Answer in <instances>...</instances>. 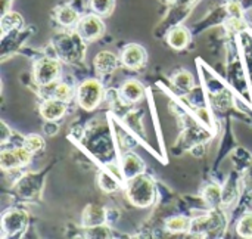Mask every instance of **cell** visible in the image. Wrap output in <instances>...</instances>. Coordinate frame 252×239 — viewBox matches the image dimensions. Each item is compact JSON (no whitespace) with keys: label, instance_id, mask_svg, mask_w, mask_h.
Instances as JSON below:
<instances>
[{"label":"cell","instance_id":"6da1fadb","mask_svg":"<svg viewBox=\"0 0 252 239\" xmlns=\"http://www.w3.org/2000/svg\"><path fill=\"white\" fill-rule=\"evenodd\" d=\"M127 197L128 201L140 208L149 207L155 201V186L151 177L148 176H137L134 179L128 180L127 188Z\"/></svg>","mask_w":252,"mask_h":239},{"label":"cell","instance_id":"7a4b0ae2","mask_svg":"<svg viewBox=\"0 0 252 239\" xmlns=\"http://www.w3.org/2000/svg\"><path fill=\"white\" fill-rule=\"evenodd\" d=\"M84 40L77 34H58L53 38V44L58 50V53L61 55L62 59L71 62V61H77L81 58V55L84 53Z\"/></svg>","mask_w":252,"mask_h":239},{"label":"cell","instance_id":"3957f363","mask_svg":"<svg viewBox=\"0 0 252 239\" xmlns=\"http://www.w3.org/2000/svg\"><path fill=\"white\" fill-rule=\"evenodd\" d=\"M77 98H78V103L83 109L93 111L100 103V101L103 98V87L94 78L86 80L83 84H80V87L77 90Z\"/></svg>","mask_w":252,"mask_h":239},{"label":"cell","instance_id":"277c9868","mask_svg":"<svg viewBox=\"0 0 252 239\" xmlns=\"http://www.w3.org/2000/svg\"><path fill=\"white\" fill-rule=\"evenodd\" d=\"M61 74V64L53 58H41L34 64V80L37 84L46 87L53 84Z\"/></svg>","mask_w":252,"mask_h":239},{"label":"cell","instance_id":"5b68a950","mask_svg":"<svg viewBox=\"0 0 252 239\" xmlns=\"http://www.w3.org/2000/svg\"><path fill=\"white\" fill-rule=\"evenodd\" d=\"M75 28H77V34L84 41L96 40V38H99L105 33L103 21L96 13H90V15H86V16L80 18V21L75 25Z\"/></svg>","mask_w":252,"mask_h":239},{"label":"cell","instance_id":"8992f818","mask_svg":"<svg viewBox=\"0 0 252 239\" xmlns=\"http://www.w3.org/2000/svg\"><path fill=\"white\" fill-rule=\"evenodd\" d=\"M28 217L27 213L19 210H10L3 216V232H9L7 235L22 234L27 228Z\"/></svg>","mask_w":252,"mask_h":239},{"label":"cell","instance_id":"52a82bcc","mask_svg":"<svg viewBox=\"0 0 252 239\" xmlns=\"http://www.w3.org/2000/svg\"><path fill=\"white\" fill-rule=\"evenodd\" d=\"M146 50L139 44H128L121 53V61L126 67L131 69H139L146 62Z\"/></svg>","mask_w":252,"mask_h":239},{"label":"cell","instance_id":"ba28073f","mask_svg":"<svg viewBox=\"0 0 252 239\" xmlns=\"http://www.w3.org/2000/svg\"><path fill=\"white\" fill-rule=\"evenodd\" d=\"M40 112L43 115L44 120L47 121H56L59 118H62L66 112V103L55 99V98H49L47 101L43 102V105L40 106Z\"/></svg>","mask_w":252,"mask_h":239},{"label":"cell","instance_id":"9c48e42d","mask_svg":"<svg viewBox=\"0 0 252 239\" xmlns=\"http://www.w3.org/2000/svg\"><path fill=\"white\" fill-rule=\"evenodd\" d=\"M93 64H94V68H96L97 72H100V74H109V72H112V71L117 69V67L120 64V59L112 52L102 50V52H99L94 56Z\"/></svg>","mask_w":252,"mask_h":239},{"label":"cell","instance_id":"30bf717a","mask_svg":"<svg viewBox=\"0 0 252 239\" xmlns=\"http://www.w3.org/2000/svg\"><path fill=\"white\" fill-rule=\"evenodd\" d=\"M143 169H145V164L142 163V160L136 154H127V155H124L123 163H121V173H123V176L127 180L140 176L142 171H143Z\"/></svg>","mask_w":252,"mask_h":239},{"label":"cell","instance_id":"8fae6325","mask_svg":"<svg viewBox=\"0 0 252 239\" xmlns=\"http://www.w3.org/2000/svg\"><path fill=\"white\" fill-rule=\"evenodd\" d=\"M108 211L97 205H89L83 213V225L86 228H96L106 222Z\"/></svg>","mask_w":252,"mask_h":239},{"label":"cell","instance_id":"7c38bea8","mask_svg":"<svg viewBox=\"0 0 252 239\" xmlns=\"http://www.w3.org/2000/svg\"><path fill=\"white\" fill-rule=\"evenodd\" d=\"M167 41L171 47H174L177 50L185 49L190 41V33L183 25H174L167 35Z\"/></svg>","mask_w":252,"mask_h":239},{"label":"cell","instance_id":"4fadbf2b","mask_svg":"<svg viewBox=\"0 0 252 239\" xmlns=\"http://www.w3.org/2000/svg\"><path fill=\"white\" fill-rule=\"evenodd\" d=\"M55 19L58 21L59 25H62L65 28H69V27H74V25L78 24L80 15H78V12L71 4H63V6L56 7Z\"/></svg>","mask_w":252,"mask_h":239},{"label":"cell","instance_id":"5bb4252c","mask_svg":"<svg viewBox=\"0 0 252 239\" xmlns=\"http://www.w3.org/2000/svg\"><path fill=\"white\" fill-rule=\"evenodd\" d=\"M143 86L136 80H128L121 87V98L126 102H137L143 96Z\"/></svg>","mask_w":252,"mask_h":239},{"label":"cell","instance_id":"9a60e30c","mask_svg":"<svg viewBox=\"0 0 252 239\" xmlns=\"http://www.w3.org/2000/svg\"><path fill=\"white\" fill-rule=\"evenodd\" d=\"M24 24L22 16L18 12H4L1 16V31L3 35H6L10 31H15L18 28H21V25Z\"/></svg>","mask_w":252,"mask_h":239},{"label":"cell","instance_id":"2e32d148","mask_svg":"<svg viewBox=\"0 0 252 239\" xmlns=\"http://www.w3.org/2000/svg\"><path fill=\"white\" fill-rule=\"evenodd\" d=\"M52 87V92H50V98H55V99H59L62 102H69L74 96V90L69 84L66 83H53L50 84Z\"/></svg>","mask_w":252,"mask_h":239},{"label":"cell","instance_id":"e0dca14e","mask_svg":"<svg viewBox=\"0 0 252 239\" xmlns=\"http://www.w3.org/2000/svg\"><path fill=\"white\" fill-rule=\"evenodd\" d=\"M89 7L99 16H109L115 7V0H89Z\"/></svg>","mask_w":252,"mask_h":239},{"label":"cell","instance_id":"ac0fdd59","mask_svg":"<svg viewBox=\"0 0 252 239\" xmlns=\"http://www.w3.org/2000/svg\"><path fill=\"white\" fill-rule=\"evenodd\" d=\"M165 228L170 232H180L186 234L192 229V222L186 217H173L165 223Z\"/></svg>","mask_w":252,"mask_h":239},{"label":"cell","instance_id":"d6986e66","mask_svg":"<svg viewBox=\"0 0 252 239\" xmlns=\"http://www.w3.org/2000/svg\"><path fill=\"white\" fill-rule=\"evenodd\" d=\"M24 146L28 148L32 154H40V152H43V149L46 146V142L38 135H30V136H27L24 139Z\"/></svg>","mask_w":252,"mask_h":239},{"label":"cell","instance_id":"ffe728a7","mask_svg":"<svg viewBox=\"0 0 252 239\" xmlns=\"http://www.w3.org/2000/svg\"><path fill=\"white\" fill-rule=\"evenodd\" d=\"M174 84L182 92H189L192 89V86H193V77L189 72H186V71H180L174 77Z\"/></svg>","mask_w":252,"mask_h":239},{"label":"cell","instance_id":"44dd1931","mask_svg":"<svg viewBox=\"0 0 252 239\" xmlns=\"http://www.w3.org/2000/svg\"><path fill=\"white\" fill-rule=\"evenodd\" d=\"M204 198H205V201H208L210 204L216 205V204H219L220 201H223V191H221L220 186H217V185H210V186H207L205 191H204Z\"/></svg>","mask_w":252,"mask_h":239},{"label":"cell","instance_id":"7402d4cb","mask_svg":"<svg viewBox=\"0 0 252 239\" xmlns=\"http://www.w3.org/2000/svg\"><path fill=\"white\" fill-rule=\"evenodd\" d=\"M238 234L242 238H252V213L245 214L238 225Z\"/></svg>","mask_w":252,"mask_h":239},{"label":"cell","instance_id":"603a6c76","mask_svg":"<svg viewBox=\"0 0 252 239\" xmlns=\"http://www.w3.org/2000/svg\"><path fill=\"white\" fill-rule=\"evenodd\" d=\"M99 185L105 192H112V191H115L118 188V183L115 182V179L111 177L108 173H102L99 176Z\"/></svg>","mask_w":252,"mask_h":239},{"label":"cell","instance_id":"cb8c5ba5","mask_svg":"<svg viewBox=\"0 0 252 239\" xmlns=\"http://www.w3.org/2000/svg\"><path fill=\"white\" fill-rule=\"evenodd\" d=\"M7 1H9V0H3V13L6 12V4H7Z\"/></svg>","mask_w":252,"mask_h":239}]
</instances>
